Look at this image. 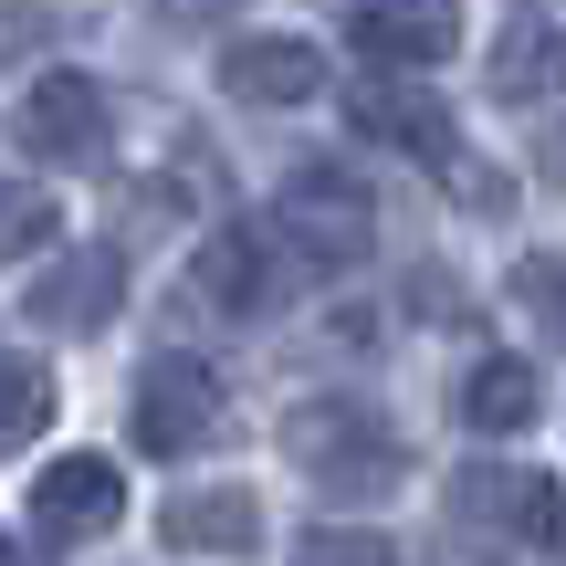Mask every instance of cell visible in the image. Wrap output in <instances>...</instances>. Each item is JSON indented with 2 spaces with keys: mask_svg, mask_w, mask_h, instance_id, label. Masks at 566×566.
Listing matches in <instances>:
<instances>
[{
  "mask_svg": "<svg viewBox=\"0 0 566 566\" xmlns=\"http://www.w3.org/2000/svg\"><path fill=\"white\" fill-rule=\"evenodd\" d=\"M283 451H294V472L325 493V504H378V493L409 483L399 420L367 409V399H304L294 420H283Z\"/></svg>",
  "mask_w": 566,
  "mask_h": 566,
  "instance_id": "cell-1",
  "label": "cell"
},
{
  "mask_svg": "<svg viewBox=\"0 0 566 566\" xmlns=\"http://www.w3.org/2000/svg\"><path fill=\"white\" fill-rule=\"evenodd\" d=\"M273 242L294 252L304 273H357L367 252H378V200H367L346 168H294L283 179V200H273Z\"/></svg>",
  "mask_w": 566,
  "mask_h": 566,
  "instance_id": "cell-2",
  "label": "cell"
},
{
  "mask_svg": "<svg viewBox=\"0 0 566 566\" xmlns=\"http://www.w3.org/2000/svg\"><path fill=\"white\" fill-rule=\"evenodd\" d=\"M441 504H451V525H462L472 546H535V556H546L566 535L556 472H525V462H462Z\"/></svg>",
  "mask_w": 566,
  "mask_h": 566,
  "instance_id": "cell-3",
  "label": "cell"
},
{
  "mask_svg": "<svg viewBox=\"0 0 566 566\" xmlns=\"http://www.w3.org/2000/svg\"><path fill=\"white\" fill-rule=\"evenodd\" d=\"M11 137H21V158H42V168H105L116 158V105H105L95 74H42V84H21Z\"/></svg>",
  "mask_w": 566,
  "mask_h": 566,
  "instance_id": "cell-4",
  "label": "cell"
},
{
  "mask_svg": "<svg viewBox=\"0 0 566 566\" xmlns=\"http://www.w3.org/2000/svg\"><path fill=\"white\" fill-rule=\"evenodd\" d=\"M126 430H137V451L147 462H189V451L221 430V378H210L200 357H147L137 367V399H126Z\"/></svg>",
  "mask_w": 566,
  "mask_h": 566,
  "instance_id": "cell-5",
  "label": "cell"
},
{
  "mask_svg": "<svg viewBox=\"0 0 566 566\" xmlns=\"http://www.w3.org/2000/svg\"><path fill=\"white\" fill-rule=\"evenodd\" d=\"M189 283H200L210 315L263 325V315H283V294H294V252H283L263 221H221V231L200 242V263H189Z\"/></svg>",
  "mask_w": 566,
  "mask_h": 566,
  "instance_id": "cell-6",
  "label": "cell"
},
{
  "mask_svg": "<svg viewBox=\"0 0 566 566\" xmlns=\"http://www.w3.org/2000/svg\"><path fill=\"white\" fill-rule=\"evenodd\" d=\"M116 514H126V472L105 451H63V462L32 472V535H53V546L116 535Z\"/></svg>",
  "mask_w": 566,
  "mask_h": 566,
  "instance_id": "cell-7",
  "label": "cell"
},
{
  "mask_svg": "<svg viewBox=\"0 0 566 566\" xmlns=\"http://www.w3.org/2000/svg\"><path fill=\"white\" fill-rule=\"evenodd\" d=\"M116 304H126V263L105 242H84V252H53V263L32 273L21 315H32L42 336H95V325H116Z\"/></svg>",
  "mask_w": 566,
  "mask_h": 566,
  "instance_id": "cell-8",
  "label": "cell"
},
{
  "mask_svg": "<svg viewBox=\"0 0 566 566\" xmlns=\"http://www.w3.org/2000/svg\"><path fill=\"white\" fill-rule=\"evenodd\" d=\"M346 32H357V53L378 74H420V63L462 53V0H357Z\"/></svg>",
  "mask_w": 566,
  "mask_h": 566,
  "instance_id": "cell-9",
  "label": "cell"
},
{
  "mask_svg": "<svg viewBox=\"0 0 566 566\" xmlns=\"http://www.w3.org/2000/svg\"><path fill=\"white\" fill-rule=\"evenodd\" d=\"M158 535L179 556H252L263 546V493L252 483H189L158 504Z\"/></svg>",
  "mask_w": 566,
  "mask_h": 566,
  "instance_id": "cell-10",
  "label": "cell"
},
{
  "mask_svg": "<svg viewBox=\"0 0 566 566\" xmlns=\"http://www.w3.org/2000/svg\"><path fill=\"white\" fill-rule=\"evenodd\" d=\"M221 95H242V105H304V95H325V53L304 32H242V42H221Z\"/></svg>",
  "mask_w": 566,
  "mask_h": 566,
  "instance_id": "cell-11",
  "label": "cell"
},
{
  "mask_svg": "<svg viewBox=\"0 0 566 566\" xmlns=\"http://www.w3.org/2000/svg\"><path fill=\"white\" fill-rule=\"evenodd\" d=\"M451 409H462L472 430H493V441H504V430H525L535 409H546V378H535L525 357H472L462 388H451Z\"/></svg>",
  "mask_w": 566,
  "mask_h": 566,
  "instance_id": "cell-12",
  "label": "cell"
},
{
  "mask_svg": "<svg viewBox=\"0 0 566 566\" xmlns=\"http://www.w3.org/2000/svg\"><path fill=\"white\" fill-rule=\"evenodd\" d=\"M493 95H566V21L525 11L493 32Z\"/></svg>",
  "mask_w": 566,
  "mask_h": 566,
  "instance_id": "cell-13",
  "label": "cell"
},
{
  "mask_svg": "<svg viewBox=\"0 0 566 566\" xmlns=\"http://www.w3.org/2000/svg\"><path fill=\"white\" fill-rule=\"evenodd\" d=\"M42 420H53V367H21V357H0V451H21Z\"/></svg>",
  "mask_w": 566,
  "mask_h": 566,
  "instance_id": "cell-14",
  "label": "cell"
},
{
  "mask_svg": "<svg viewBox=\"0 0 566 566\" xmlns=\"http://www.w3.org/2000/svg\"><path fill=\"white\" fill-rule=\"evenodd\" d=\"M42 242H53V200H42L32 179H11V168H0V263H32Z\"/></svg>",
  "mask_w": 566,
  "mask_h": 566,
  "instance_id": "cell-15",
  "label": "cell"
},
{
  "mask_svg": "<svg viewBox=\"0 0 566 566\" xmlns=\"http://www.w3.org/2000/svg\"><path fill=\"white\" fill-rule=\"evenodd\" d=\"M294 566H409V556L388 546V535H367V525H315L294 546Z\"/></svg>",
  "mask_w": 566,
  "mask_h": 566,
  "instance_id": "cell-16",
  "label": "cell"
},
{
  "mask_svg": "<svg viewBox=\"0 0 566 566\" xmlns=\"http://www.w3.org/2000/svg\"><path fill=\"white\" fill-rule=\"evenodd\" d=\"M514 304L566 346V263H556V252H525V263H514Z\"/></svg>",
  "mask_w": 566,
  "mask_h": 566,
  "instance_id": "cell-17",
  "label": "cell"
},
{
  "mask_svg": "<svg viewBox=\"0 0 566 566\" xmlns=\"http://www.w3.org/2000/svg\"><path fill=\"white\" fill-rule=\"evenodd\" d=\"M168 21H221V11H242V0H158Z\"/></svg>",
  "mask_w": 566,
  "mask_h": 566,
  "instance_id": "cell-18",
  "label": "cell"
},
{
  "mask_svg": "<svg viewBox=\"0 0 566 566\" xmlns=\"http://www.w3.org/2000/svg\"><path fill=\"white\" fill-rule=\"evenodd\" d=\"M0 566H32V546H21V535H0Z\"/></svg>",
  "mask_w": 566,
  "mask_h": 566,
  "instance_id": "cell-19",
  "label": "cell"
}]
</instances>
